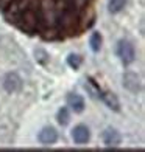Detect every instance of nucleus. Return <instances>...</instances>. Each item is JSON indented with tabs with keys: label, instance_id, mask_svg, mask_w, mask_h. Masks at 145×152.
Here are the masks:
<instances>
[{
	"label": "nucleus",
	"instance_id": "1",
	"mask_svg": "<svg viewBox=\"0 0 145 152\" xmlns=\"http://www.w3.org/2000/svg\"><path fill=\"white\" fill-rule=\"evenodd\" d=\"M14 22H16L24 31L34 33V31L38 30V26H39V16L36 14V11H34V10L27 8V10H24V11L16 17Z\"/></svg>",
	"mask_w": 145,
	"mask_h": 152
},
{
	"label": "nucleus",
	"instance_id": "2",
	"mask_svg": "<svg viewBox=\"0 0 145 152\" xmlns=\"http://www.w3.org/2000/svg\"><path fill=\"white\" fill-rule=\"evenodd\" d=\"M117 56L120 58V61L123 64H131L136 58V53H134V47L131 45L128 40H120L117 44Z\"/></svg>",
	"mask_w": 145,
	"mask_h": 152
},
{
	"label": "nucleus",
	"instance_id": "3",
	"mask_svg": "<svg viewBox=\"0 0 145 152\" xmlns=\"http://www.w3.org/2000/svg\"><path fill=\"white\" fill-rule=\"evenodd\" d=\"M72 137H73V141L77 144H84L89 141L91 134H89V129L86 126H77L72 132Z\"/></svg>",
	"mask_w": 145,
	"mask_h": 152
},
{
	"label": "nucleus",
	"instance_id": "4",
	"mask_svg": "<svg viewBox=\"0 0 145 152\" xmlns=\"http://www.w3.org/2000/svg\"><path fill=\"white\" fill-rule=\"evenodd\" d=\"M20 86H22V82H20V78L16 75V73H10V75H6V78L3 81V87H5V90H8V92H16L20 88Z\"/></svg>",
	"mask_w": 145,
	"mask_h": 152
},
{
	"label": "nucleus",
	"instance_id": "5",
	"mask_svg": "<svg viewBox=\"0 0 145 152\" xmlns=\"http://www.w3.org/2000/svg\"><path fill=\"white\" fill-rule=\"evenodd\" d=\"M39 141L42 144H53L55 141L58 140V134L53 127H45L39 132Z\"/></svg>",
	"mask_w": 145,
	"mask_h": 152
},
{
	"label": "nucleus",
	"instance_id": "6",
	"mask_svg": "<svg viewBox=\"0 0 145 152\" xmlns=\"http://www.w3.org/2000/svg\"><path fill=\"white\" fill-rule=\"evenodd\" d=\"M123 86H125L129 92H139L141 90V84H139V78H137V75L134 73H127L123 76Z\"/></svg>",
	"mask_w": 145,
	"mask_h": 152
},
{
	"label": "nucleus",
	"instance_id": "7",
	"mask_svg": "<svg viewBox=\"0 0 145 152\" xmlns=\"http://www.w3.org/2000/svg\"><path fill=\"white\" fill-rule=\"evenodd\" d=\"M103 141H105L106 146H117V144H120L122 137L117 130L108 129V130H105V134H103Z\"/></svg>",
	"mask_w": 145,
	"mask_h": 152
},
{
	"label": "nucleus",
	"instance_id": "8",
	"mask_svg": "<svg viewBox=\"0 0 145 152\" xmlns=\"http://www.w3.org/2000/svg\"><path fill=\"white\" fill-rule=\"evenodd\" d=\"M67 104L72 110H75V112H78V113L84 110V99H83L80 95H69Z\"/></svg>",
	"mask_w": 145,
	"mask_h": 152
},
{
	"label": "nucleus",
	"instance_id": "9",
	"mask_svg": "<svg viewBox=\"0 0 145 152\" xmlns=\"http://www.w3.org/2000/svg\"><path fill=\"white\" fill-rule=\"evenodd\" d=\"M103 96V101L108 104V107L109 109H112V110H119L120 109V104H119V99L115 98V95H112V93H105V95H101Z\"/></svg>",
	"mask_w": 145,
	"mask_h": 152
},
{
	"label": "nucleus",
	"instance_id": "10",
	"mask_svg": "<svg viewBox=\"0 0 145 152\" xmlns=\"http://www.w3.org/2000/svg\"><path fill=\"white\" fill-rule=\"evenodd\" d=\"M127 0H109V11L111 12H119L125 8Z\"/></svg>",
	"mask_w": 145,
	"mask_h": 152
},
{
	"label": "nucleus",
	"instance_id": "11",
	"mask_svg": "<svg viewBox=\"0 0 145 152\" xmlns=\"http://www.w3.org/2000/svg\"><path fill=\"white\" fill-rule=\"evenodd\" d=\"M89 44H91V48H92V51H98L100 50V47H101V36L98 33H94L92 36H91V40H89Z\"/></svg>",
	"mask_w": 145,
	"mask_h": 152
},
{
	"label": "nucleus",
	"instance_id": "12",
	"mask_svg": "<svg viewBox=\"0 0 145 152\" xmlns=\"http://www.w3.org/2000/svg\"><path fill=\"white\" fill-rule=\"evenodd\" d=\"M58 123L59 124H67L69 123V110L64 107V109H61L59 112H58Z\"/></svg>",
	"mask_w": 145,
	"mask_h": 152
},
{
	"label": "nucleus",
	"instance_id": "13",
	"mask_svg": "<svg viewBox=\"0 0 145 152\" xmlns=\"http://www.w3.org/2000/svg\"><path fill=\"white\" fill-rule=\"evenodd\" d=\"M67 62H69V65H70L72 68H78L81 65V58L78 56V54H70L69 59H67Z\"/></svg>",
	"mask_w": 145,
	"mask_h": 152
},
{
	"label": "nucleus",
	"instance_id": "14",
	"mask_svg": "<svg viewBox=\"0 0 145 152\" xmlns=\"http://www.w3.org/2000/svg\"><path fill=\"white\" fill-rule=\"evenodd\" d=\"M13 2V0H0V6H2V10L5 11L6 8H8V5Z\"/></svg>",
	"mask_w": 145,
	"mask_h": 152
},
{
	"label": "nucleus",
	"instance_id": "15",
	"mask_svg": "<svg viewBox=\"0 0 145 152\" xmlns=\"http://www.w3.org/2000/svg\"><path fill=\"white\" fill-rule=\"evenodd\" d=\"M86 2H87V0H75V3H77L78 6H84Z\"/></svg>",
	"mask_w": 145,
	"mask_h": 152
}]
</instances>
